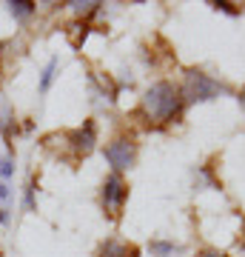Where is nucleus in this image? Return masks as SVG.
I'll return each instance as SVG.
<instances>
[{"instance_id": "3", "label": "nucleus", "mask_w": 245, "mask_h": 257, "mask_svg": "<svg viewBox=\"0 0 245 257\" xmlns=\"http://www.w3.org/2000/svg\"><path fill=\"white\" fill-rule=\"evenodd\" d=\"M126 200H128V186H126V180L111 172V175L103 180V189H100L103 211L109 214L111 220H117L120 214H123V206H126Z\"/></svg>"}, {"instance_id": "5", "label": "nucleus", "mask_w": 245, "mask_h": 257, "mask_svg": "<svg viewBox=\"0 0 245 257\" xmlns=\"http://www.w3.org/2000/svg\"><path fill=\"white\" fill-rule=\"evenodd\" d=\"M103 157L109 160V166H111V172H114V175L128 172V169L137 163V146H134V140H128V138L111 140L109 146L103 149Z\"/></svg>"}, {"instance_id": "9", "label": "nucleus", "mask_w": 245, "mask_h": 257, "mask_svg": "<svg viewBox=\"0 0 245 257\" xmlns=\"http://www.w3.org/2000/svg\"><path fill=\"white\" fill-rule=\"evenodd\" d=\"M6 6H9V12H12L15 20H26L37 12V3H32V0H12V3H6Z\"/></svg>"}, {"instance_id": "8", "label": "nucleus", "mask_w": 245, "mask_h": 257, "mask_svg": "<svg viewBox=\"0 0 245 257\" xmlns=\"http://www.w3.org/2000/svg\"><path fill=\"white\" fill-rule=\"evenodd\" d=\"M97 257H128V243L109 237L100 248H97Z\"/></svg>"}, {"instance_id": "7", "label": "nucleus", "mask_w": 245, "mask_h": 257, "mask_svg": "<svg viewBox=\"0 0 245 257\" xmlns=\"http://www.w3.org/2000/svg\"><path fill=\"white\" fill-rule=\"evenodd\" d=\"M57 69H60V60H57V57H52V60L43 66V72H40V83H37L40 94H46L49 89H52V83H55V77H57Z\"/></svg>"}, {"instance_id": "12", "label": "nucleus", "mask_w": 245, "mask_h": 257, "mask_svg": "<svg viewBox=\"0 0 245 257\" xmlns=\"http://www.w3.org/2000/svg\"><path fill=\"white\" fill-rule=\"evenodd\" d=\"M12 175H15V160L12 157H0V180L6 183Z\"/></svg>"}, {"instance_id": "6", "label": "nucleus", "mask_w": 245, "mask_h": 257, "mask_svg": "<svg viewBox=\"0 0 245 257\" xmlns=\"http://www.w3.org/2000/svg\"><path fill=\"white\" fill-rule=\"evenodd\" d=\"M148 251H151V257H180L182 246H177L171 240H151L148 243Z\"/></svg>"}, {"instance_id": "1", "label": "nucleus", "mask_w": 245, "mask_h": 257, "mask_svg": "<svg viewBox=\"0 0 245 257\" xmlns=\"http://www.w3.org/2000/svg\"><path fill=\"white\" fill-rule=\"evenodd\" d=\"M185 100H182L180 86H174L171 80H157L154 86H148V92L140 100V111L145 114L148 123H171V120L182 117Z\"/></svg>"}, {"instance_id": "11", "label": "nucleus", "mask_w": 245, "mask_h": 257, "mask_svg": "<svg viewBox=\"0 0 245 257\" xmlns=\"http://www.w3.org/2000/svg\"><path fill=\"white\" fill-rule=\"evenodd\" d=\"M35 192H37V183H35V177H32V180L26 183V189H23V209H26V211H37Z\"/></svg>"}, {"instance_id": "13", "label": "nucleus", "mask_w": 245, "mask_h": 257, "mask_svg": "<svg viewBox=\"0 0 245 257\" xmlns=\"http://www.w3.org/2000/svg\"><path fill=\"white\" fill-rule=\"evenodd\" d=\"M214 6H217L219 12H225V15H239V9H234V3H225V0H222V3H214Z\"/></svg>"}, {"instance_id": "17", "label": "nucleus", "mask_w": 245, "mask_h": 257, "mask_svg": "<svg viewBox=\"0 0 245 257\" xmlns=\"http://www.w3.org/2000/svg\"><path fill=\"white\" fill-rule=\"evenodd\" d=\"M239 103H242V109H245V89L239 92Z\"/></svg>"}, {"instance_id": "16", "label": "nucleus", "mask_w": 245, "mask_h": 257, "mask_svg": "<svg viewBox=\"0 0 245 257\" xmlns=\"http://www.w3.org/2000/svg\"><path fill=\"white\" fill-rule=\"evenodd\" d=\"M202 257H228V254H222V251H202Z\"/></svg>"}, {"instance_id": "18", "label": "nucleus", "mask_w": 245, "mask_h": 257, "mask_svg": "<svg viewBox=\"0 0 245 257\" xmlns=\"http://www.w3.org/2000/svg\"><path fill=\"white\" fill-rule=\"evenodd\" d=\"M0 257H3V254H0Z\"/></svg>"}, {"instance_id": "14", "label": "nucleus", "mask_w": 245, "mask_h": 257, "mask_svg": "<svg viewBox=\"0 0 245 257\" xmlns=\"http://www.w3.org/2000/svg\"><path fill=\"white\" fill-rule=\"evenodd\" d=\"M12 197V192H9V186L3 183V180H0V200H9Z\"/></svg>"}, {"instance_id": "2", "label": "nucleus", "mask_w": 245, "mask_h": 257, "mask_svg": "<svg viewBox=\"0 0 245 257\" xmlns=\"http://www.w3.org/2000/svg\"><path fill=\"white\" fill-rule=\"evenodd\" d=\"M180 92H182L185 106H188V103L214 100V97H219V94L228 92V86L219 83V80H214L211 74L200 72V69H188V72H185V80H182V86H180Z\"/></svg>"}, {"instance_id": "4", "label": "nucleus", "mask_w": 245, "mask_h": 257, "mask_svg": "<svg viewBox=\"0 0 245 257\" xmlns=\"http://www.w3.org/2000/svg\"><path fill=\"white\" fill-rule=\"evenodd\" d=\"M63 146L72 152L77 160L80 157H89L94 152V143H97V123L94 120H83V126L72 128V132H63Z\"/></svg>"}, {"instance_id": "10", "label": "nucleus", "mask_w": 245, "mask_h": 257, "mask_svg": "<svg viewBox=\"0 0 245 257\" xmlns=\"http://www.w3.org/2000/svg\"><path fill=\"white\" fill-rule=\"evenodd\" d=\"M86 37H89V23H86V20H77V23H72V29H69V40H72V46L80 49Z\"/></svg>"}, {"instance_id": "15", "label": "nucleus", "mask_w": 245, "mask_h": 257, "mask_svg": "<svg viewBox=\"0 0 245 257\" xmlns=\"http://www.w3.org/2000/svg\"><path fill=\"white\" fill-rule=\"evenodd\" d=\"M9 223V209H0V226H6Z\"/></svg>"}]
</instances>
